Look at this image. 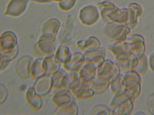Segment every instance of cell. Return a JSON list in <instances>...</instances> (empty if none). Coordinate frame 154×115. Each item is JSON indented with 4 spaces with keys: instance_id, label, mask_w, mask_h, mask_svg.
Instances as JSON below:
<instances>
[{
    "instance_id": "6da1fadb",
    "label": "cell",
    "mask_w": 154,
    "mask_h": 115,
    "mask_svg": "<svg viewBox=\"0 0 154 115\" xmlns=\"http://www.w3.org/2000/svg\"><path fill=\"white\" fill-rule=\"evenodd\" d=\"M52 102L58 108V114H78V107L75 103V97L67 89L55 91L52 97Z\"/></svg>"
},
{
    "instance_id": "7a4b0ae2",
    "label": "cell",
    "mask_w": 154,
    "mask_h": 115,
    "mask_svg": "<svg viewBox=\"0 0 154 115\" xmlns=\"http://www.w3.org/2000/svg\"><path fill=\"white\" fill-rule=\"evenodd\" d=\"M56 36L51 34H42L34 46V54L37 58L54 55L57 50Z\"/></svg>"
},
{
    "instance_id": "3957f363",
    "label": "cell",
    "mask_w": 154,
    "mask_h": 115,
    "mask_svg": "<svg viewBox=\"0 0 154 115\" xmlns=\"http://www.w3.org/2000/svg\"><path fill=\"white\" fill-rule=\"evenodd\" d=\"M127 29L128 28L122 25V24L110 22L107 23L106 26L103 28V33L112 41L122 42L129 32Z\"/></svg>"
},
{
    "instance_id": "277c9868",
    "label": "cell",
    "mask_w": 154,
    "mask_h": 115,
    "mask_svg": "<svg viewBox=\"0 0 154 115\" xmlns=\"http://www.w3.org/2000/svg\"><path fill=\"white\" fill-rule=\"evenodd\" d=\"M30 0H10L5 9V15L18 17L26 11Z\"/></svg>"
},
{
    "instance_id": "5b68a950",
    "label": "cell",
    "mask_w": 154,
    "mask_h": 115,
    "mask_svg": "<svg viewBox=\"0 0 154 115\" xmlns=\"http://www.w3.org/2000/svg\"><path fill=\"white\" fill-rule=\"evenodd\" d=\"M100 13L96 7L94 5H88L81 9L79 14V18L83 24L87 26L94 24L98 20Z\"/></svg>"
},
{
    "instance_id": "8992f818",
    "label": "cell",
    "mask_w": 154,
    "mask_h": 115,
    "mask_svg": "<svg viewBox=\"0 0 154 115\" xmlns=\"http://www.w3.org/2000/svg\"><path fill=\"white\" fill-rule=\"evenodd\" d=\"M18 46L17 38L12 31L4 32L0 35V52L9 53Z\"/></svg>"
},
{
    "instance_id": "52a82bcc",
    "label": "cell",
    "mask_w": 154,
    "mask_h": 115,
    "mask_svg": "<svg viewBox=\"0 0 154 115\" xmlns=\"http://www.w3.org/2000/svg\"><path fill=\"white\" fill-rule=\"evenodd\" d=\"M119 73V70L117 65L114 64V63L109 60L103 61L98 65L97 68L98 77L106 78L110 79L111 81L113 77L117 76Z\"/></svg>"
},
{
    "instance_id": "ba28073f",
    "label": "cell",
    "mask_w": 154,
    "mask_h": 115,
    "mask_svg": "<svg viewBox=\"0 0 154 115\" xmlns=\"http://www.w3.org/2000/svg\"><path fill=\"white\" fill-rule=\"evenodd\" d=\"M33 62V58L28 56H23L17 61L15 69L17 75L21 79H28L31 77V65Z\"/></svg>"
},
{
    "instance_id": "9c48e42d",
    "label": "cell",
    "mask_w": 154,
    "mask_h": 115,
    "mask_svg": "<svg viewBox=\"0 0 154 115\" xmlns=\"http://www.w3.org/2000/svg\"><path fill=\"white\" fill-rule=\"evenodd\" d=\"M33 87L38 95L44 96L52 89V80L51 76L44 75L35 80Z\"/></svg>"
},
{
    "instance_id": "30bf717a",
    "label": "cell",
    "mask_w": 154,
    "mask_h": 115,
    "mask_svg": "<svg viewBox=\"0 0 154 115\" xmlns=\"http://www.w3.org/2000/svg\"><path fill=\"white\" fill-rule=\"evenodd\" d=\"M85 63V58L83 54H82L81 53H75L72 55L69 62L64 65V68L71 73H77L80 71Z\"/></svg>"
},
{
    "instance_id": "8fae6325",
    "label": "cell",
    "mask_w": 154,
    "mask_h": 115,
    "mask_svg": "<svg viewBox=\"0 0 154 115\" xmlns=\"http://www.w3.org/2000/svg\"><path fill=\"white\" fill-rule=\"evenodd\" d=\"M85 58V61L86 63H91V64L99 65L104 61L106 57V53L103 48L94 49V50L85 51L83 54Z\"/></svg>"
},
{
    "instance_id": "7c38bea8",
    "label": "cell",
    "mask_w": 154,
    "mask_h": 115,
    "mask_svg": "<svg viewBox=\"0 0 154 115\" xmlns=\"http://www.w3.org/2000/svg\"><path fill=\"white\" fill-rule=\"evenodd\" d=\"M97 75V68L94 64L86 63L80 70L79 76L82 82L91 84Z\"/></svg>"
},
{
    "instance_id": "4fadbf2b",
    "label": "cell",
    "mask_w": 154,
    "mask_h": 115,
    "mask_svg": "<svg viewBox=\"0 0 154 115\" xmlns=\"http://www.w3.org/2000/svg\"><path fill=\"white\" fill-rule=\"evenodd\" d=\"M26 101L33 110H39L42 107V96L38 95L33 86L28 88L26 93Z\"/></svg>"
},
{
    "instance_id": "5bb4252c",
    "label": "cell",
    "mask_w": 154,
    "mask_h": 115,
    "mask_svg": "<svg viewBox=\"0 0 154 115\" xmlns=\"http://www.w3.org/2000/svg\"><path fill=\"white\" fill-rule=\"evenodd\" d=\"M67 73L64 69L60 68L51 75L52 89L54 91L60 89H66V81Z\"/></svg>"
},
{
    "instance_id": "9a60e30c",
    "label": "cell",
    "mask_w": 154,
    "mask_h": 115,
    "mask_svg": "<svg viewBox=\"0 0 154 115\" xmlns=\"http://www.w3.org/2000/svg\"><path fill=\"white\" fill-rule=\"evenodd\" d=\"M71 93H72L75 99H89L94 96L95 91L92 87H90L89 84L81 82L78 87L71 91Z\"/></svg>"
},
{
    "instance_id": "2e32d148",
    "label": "cell",
    "mask_w": 154,
    "mask_h": 115,
    "mask_svg": "<svg viewBox=\"0 0 154 115\" xmlns=\"http://www.w3.org/2000/svg\"><path fill=\"white\" fill-rule=\"evenodd\" d=\"M60 63L55 58L54 55L46 56L43 58V67L45 75H52L60 68Z\"/></svg>"
},
{
    "instance_id": "e0dca14e",
    "label": "cell",
    "mask_w": 154,
    "mask_h": 115,
    "mask_svg": "<svg viewBox=\"0 0 154 115\" xmlns=\"http://www.w3.org/2000/svg\"><path fill=\"white\" fill-rule=\"evenodd\" d=\"M61 27V22L56 18L50 19L43 25L42 34H51L56 36Z\"/></svg>"
},
{
    "instance_id": "ac0fdd59",
    "label": "cell",
    "mask_w": 154,
    "mask_h": 115,
    "mask_svg": "<svg viewBox=\"0 0 154 115\" xmlns=\"http://www.w3.org/2000/svg\"><path fill=\"white\" fill-rule=\"evenodd\" d=\"M71 51L69 50V47L67 46L60 45L57 48L56 52L54 53V57L56 60L60 64H66L69 62L72 57Z\"/></svg>"
},
{
    "instance_id": "d6986e66",
    "label": "cell",
    "mask_w": 154,
    "mask_h": 115,
    "mask_svg": "<svg viewBox=\"0 0 154 115\" xmlns=\"http://www.w3.org/2000/svg\"><path fill=\"white\" fill-rule=\"evenodd\" d=\"M110 79L103 77H97L94 79V81L91 83L92 88L97 93H103L109 87V83L111 82Z\"/></svg>"
},
{
    "instance_id": "ffe728a7",
    "label": "cell",
    "mask_w": 154,
    "mask_h": 115,
    "mask_svg": "<svg viewBox=\"0 0 154 115\" xmlns=\"http://www.w3.org/2000/svg\"><path fill=\"white\" fill-rule=\"evenodd\" d=\"M45 75L43 67V58H38L33 62L31 65V77L34 80Z\"/></svg>"
},
{
    "instance_id": "44dd1931",
    "label": "cell",
    "mask_w": 154,
    "mask_h": 115,
    "mask_svg": "<svg viewBox=\"0 0 154 115\" xmlns=\"http://www.w3.org/2000/svg\"><path fill=\"white\" fill-rule=\"evenodd\" d=\"M78 45L82 50L88 51L98 48L100 47V42L96 38L91 37L88 40L78 42Z\"/></svg>"
},
{
    "instance_id": "7402d4cb",
    "label": "cell",
    "mask_w": 154,
    "mask_h": 115,
    "mask_svg": "<svg viewBox=\"0 0 154 115\" xmlns=\"http://www.w3.org/2000/svg\"><path fill=\"white\" fill-rule=\"evenodd\" d=\"M77 0H61L58 2V7L61 10L67 12L74 7Z\"/></svg>"
},
{
    "instance_id": "603a6c76",
    "label": "cell",
    "mask_w": 154,
    "mask_h": 115,
    "mask_svg": "<svg viewBox=\"0 0 154 115\" xmlns=\"http://www.w3.org/2000/svg\"><path fill=\"white\" fill-rule=\"evenodd\" d=\"M11 61V58L9 57L8 55L0 52V72L8 68Z\"/></svg>"
},
{
    "instance_id": "cb8c5ba5",
    "label": "cell",
    "mask_w": 154,
    "mask_h": 115,
    "mask_svg": "<svg viewBox=\"0 0 154 115\" xmlns=\"http://www.w3.org/2000/svg\"><path fill=\"white\" fill-rule=\"evenodd\" d=\"M8 96V91L4 84L0 83V105L7 100Z\"/></svg>"
},
{
    "instance_id": "d4e9b609",
    "label": "cell",
    "mask_w": 154,
    "mask_h": 115,
    "mask_svg": "<svg viewBox=\"0 0 154 115\" xmlns=\"http://www.w3.org/2000/svg\"><path fill=\"white\" fill-rule=\"evenodd\" d=\"M30 1L38 3V4H49L53 1L52 0H30Z\"/></svg>"
},
{
    "instance_id": "484cf974",
    "label": "cell",
    "mask_w": 154,
    "mask_h": 115,
    "mask_svg": "<svg viewBox=\"0 0 154 115\" xmlns=\"http://www.w3.org/2000/svg\"><path fill=\"white\" fill-rule=\"evenodd\" d=\"M53 1H57V2H59V1H60L61 0H52Z\"/></svg>"
}]
</instances>
